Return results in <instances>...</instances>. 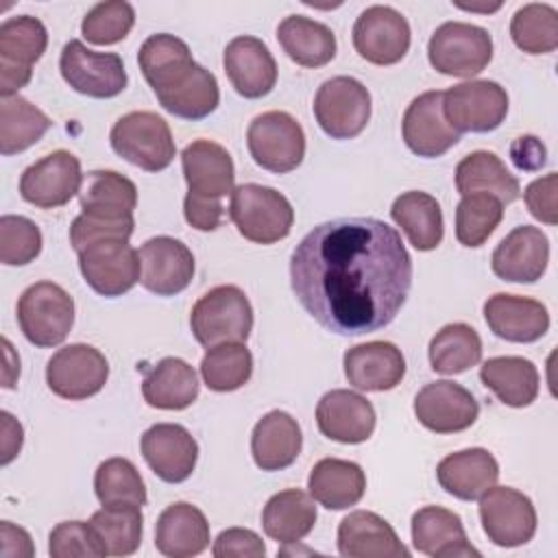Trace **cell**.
Listing matches in <instances>:
<instances>
[{
    "instance_id": "41",
    "label": "cell",
    "mask_w": 558,
    "mask_h": 558,
    "mask_svg": "<svg viewBox=\"0 0 558 558\" xmlns=\"http://www.w3.org/2000/svg\"><path fill=\"white\" fill-rule=\"evenodd\" d=\"M50 118L24 96L0 98V153L15 155L37 144L50 129Z\"/></svg>"
},
{
    "instance_id": "12",
    "label": "cell",
    "mask_w": 558,
    "mask_h": 558,
    "mask_svg": "<svg viewBox=\"0 0 558 558\" xmlns=\"http://www.w3.org/2000/svg\"><path fill=\"white\" fill-rule=\"evenodd\" d=\"M46 46V26L33 15L0 24V96H15L31 81L33 63L41 59Z\"/></svg>"
},
{
    "instance_id": "29",
    "label": "cell",
    "mask_w": 558,
    "mask_h": 558,
    "mask_svg": "<svg viewBox=\"0 0 558 558\" xmlns=\"http://www.w3.org/2000/svg\"><path fill=\"white\" fill-rule=\"evenodd\" d=\"M412 545L432 558H480L462 519L442 506H425L412 514Z\"/></svg>"
},
{
    "instance_id": "16",
    "label": "cell",
    "mask_w": 558,
    "mask_h": 558,
    "mask_svg": "<svg viewBox=\"0 0 558 558\" xmlns=\"http://www.w3.org/2000/svg\"><path fill=\"white\" fill-rule=\"evenodd\" d=\"M410 24L388 4H373L353 24L355 52L375 65H395L410 50Z\"/></svg>"
},
{
    "instance_id": "44",
    "label": "cell",
    "mask_w": 558,
    "mask_h": 558,
    "mask_svg": "<svg viewBox=\"0 0 558 558\" xmlns=\"http://www.w3.org/2000/svg\"><path fill=\"white\" fill-rule=\"evenodd\" d=\"M253 375V355L244 342H222L201 360V377L214 392H233Z\"/></svg>"
},
{
    "instance_id": "33",
    "label": "cell",
    "mask_w": 558,
    "mask_h": 558,
    "mask_svg": "<svg viewBox=\"0 0 558 558\" xmlns=\"http://www.w3.org/2000/svg\"><path fill=\"white\" fill-rule=\"evenodd\" d=\"M83 214L102 220L133 218L137 207V187L116 170H92L83 177L78 190Z\"/></svg>"
},
{
    "instance_id": "35",
    "label": "cell",
    "mask_w": 558,
    "mask_h": 558,
    "mask_svg": "<svg viewBox=\"0 0 558 558\" xmlns=\"http://www.w3.org/2000/svg\"><path fill=\"white\" fill-rule=\"evenodd\" d=\"M482 384L510 408H527L536 401L541 377L534 362L519 355L490 357L480 366Z\"/></svg>"
},
{
    "instance_id": "43",
    "label": "cell",
    "mask_w": 558,
    "mask_h": 558,
    "mask_svg": "<svg viewBox=\"0 0 558 558\" xmlns=\"http://www.w3.org/2000/svg\"><path fill=\"white\" fill-rule=\"evenodd\" d=\"M89 523L107 556H131L142 543L144 517L140 506H102Z\"/></svg>"
},
{
    "instance_id": "3",
    "label": "cell",
    "mask_w": 558,
    "mask_h": 558,
    "mask_svg": "<svg viewBox=\"0 0 558 558\" xmlns=\"http://www.w3.org/2000/svg\"><path fill=\"white\" fill-rule=\"evenodd\" d=\"M229 216L238 233L255 244H275L283 240L294 222L290 201L275 187L242 183L231 192Z\"/></svg>"
},
{
    "instance_id": "20",
    "label": "cell",
    "mask_w": 558,
    "mask_h": 558,
    "mask_svg": "<svg viewBox=\"0 0 558 558\" xmlns=\"http://www.w3.org/2000/svg\"><path fill=\"white\" fill-rule=\"evenodd\" d=\"M140 283L157 296H174L183 292L194 277V255L177 238L157 235L142 244Z\"/></svg>"
},
{
    "instance_id": "30",
    "label": "cell",
    "mask_w": 558,
    "mask_h": 558,
    "mask_svg": "<svg viewBox=\"0 0 558 558\" xmlns=\"http://www.w3.org/2000/svg\"><path fill=\"white\" fill-rule=\"evenodd\" d=\"M438 484L462 501L480 499L499 480V464L488 449L471 447L445 456L436 466Z\"/></svg>"
},
{
    "instance_id": "10",
    "label": "cell",
    "mask_w": 558,
    "mask_h": 558,
    "mask_svg": "<svg viewBox=\"0 0 558 558\" xmlns=\"http://www.w3.org/2000/svg\"><path fill=\"white\" fill-rule=\"evenodd\" d=\"M314 116L329 137H357L371 120V94L366 85L353 76H333L318 87Z\"/></svg>"
},
{
    "instance_id": "15",
    "label": "cell",
    "mask_w": 558,
    "mask_h": 558,
    "mask_svg": "<svg viewBox=\"0 0 558 558\" xmlns=\"http://www.w3.org/2000/svg\"><path fill=\"white\" fill-rule=\"evenodd\" d=\"M480 521L488 541L519 547L536 534V510L527 495L510 486H490L480 497Z\"/></svg>"
},
{
    "instance_id": "38",
    "label": "cell",
    "mask_w": 558,
    "mask_h": 558,
    "mask_svg": "<svg viewBox=\"0 0 558 558\" xmlns=\"http://www.w3.org/2000/svg\"><path fill=\"white\" fill-rule=\"evenodd\" d=\"M390 216L416 251H434L442 242V209L432 194L418 190L399 194L390 207Z\"/></svg>"
},
{
    "instance_id": "14",
    "label": "cell",
    "mask_w": 558,
    "mask_h": 558,
    "mask_svg": "<svg viewBox=\"0 0 558 558\" xmlns=\"http://www.w3.org/2000/svg\"><path fill=\"white\" fill-rule=\"evenodd\" d=\"M109 377L107 357L92 344H68L46 364L48 388L68 401H83L98 395Z\"/></svg>"
},
{
    "instance_id": "57",
    "label": "cell",
    "mask_w": 558,
    "mask_h": 558,
    "mask_svg": "<svg viewBox=\"0 0 558 558\" xmlns=\"http://www.w3.org/2000/svg\"><path fill=\"white\" fill-rule=\"evenodd\" d=\"M2 347H4V360H7V368H4V388H13L17 377H20V357L15 355L11 342L7 338H2Z\"/></svg>"
},
{
    "instance_id": "51",
    "label": "cell",
    "mask_w": 558,
    "mask_h": 558,
    "mask_svg": "<svg viewBox=\"0 0 558 558\" xmlns=\"http://www.w3.org/2000/svg\"><path fill=\"white\" fill-rule=\"evenodd\" d=\"M135 220L126 218V220H102V218H94L87 214H81L74 218L72 227H70V244L72 248L78 253L83 246L102 240V238H124L129 240L133 233Z\"/></svg>"
},
{
    "instance_id": "28",
    "label": "cell",
    "mask_w": 558,
    "mask_h": 558,
    "mask_svg": "<svg viewBox=\"0 0 558 558\" xmlns=\"http://www.w3.org/2000/svg\"><path fill=\"white\" fill-rule=\"evenodd\" d=\"M338 551L347 558H410L392 525L371 510L349 512L340 521Z\"/></svg>"
},
{
    "instance_id": "25",
    "label": "cell",
    "mask_w": 558,
    "mask_h": 558,
    "mask_svg": "<svg viewBox=\"0 0 558 558\" xmlns=\"http://www.w3.org/2000/svg\"><path fill=\"white\" fill-rule=\"evenodd\" d=\"M225 74L244 98H262L277 83V63L268 46L251 35L233 37L222 52Z\"/></svg>"
},
{
    "instance_id": "34",
    "label": "cell",
    "mask_w": 558,
    "mask_h": 558,
    "mask_svg": "<svg viewBox=\"0 0 558 558\" xmlns=\"http://www.w3.org/2000/svg\"><path fill=\"white\" fill-rule=\"evenodd\" d=\"M314 501L327 510H344L355 506L366 493V475L360 464L340 458L318 460L307 477Z\"/></svg>"
},
{
    "instance_id": "19",
    "label": "cell",
    "mask_w": 558,
    "mask_h": 558,
    "mask_svg": "<svg viewBox=\"0 0 558 558\" xmlns=\"http://www.w3.org/2000/svg\"><path fill=\"white\" fill-rule=\"evenodd\" d=\"M414 414L429 432L456 434L477 421L480 405L464 386L449 379H438L425 384L416 392Z\"/></svg>"
},
{
    "instance_id": "2",
    "label": "cell",
    "mask_w": 558,
    "mask_h": 558,
    "mask_svg": "<svg viewBox=\"0 0 558 558\" xmlns=\"http://www.w3.org/2000/svg\"><path fill=\"white\" fill-rule=\"evenodd\" d=\"M140 70L159 105L183 120H203L216 111L220 89L216 76L192 59L190 46L170 35H150L137 52Z\"/></svg>"
},
{
    "instance_id": "31",
    "label": "cell",
    "mask_w": 558,
    "mask_h": 558,
    "mask_svg": "<svg viewBox=\"0 0 558 558\" xmlns=\"http://www.w3.org/2000/svg\"><path fill=\"white\" fill-rule=\"evenodd\" d=\"M209 545V523L196 506L187 501L170 504L155 523V547L168 558L198 556Z\"/></svg>"
},
{
    "instance_id": "8",
    "label": "cell",
    "mask_w": 558,
    "mask_h": 558,
    "mask_svg": "<svg viewBox=\"0 0 558 558\" xmlns=\"http://www.w3.org/2000/svg\"><path fill=\"white\" fill-rule=\"evenodd\" d=\"M246 146L259 168L286 174L296 170L305 157V133L290 113L264 111L251 120Z\"/></svg>"
},
{
    "instance_id": "47",
    "label": "cell",
    "mask_w": 558,
    "mask_h": 558,
    "mask_svg": "<svg viewBox=\"0 0 558 558\" xmlns=\"http://www.w3.org/2000/svg\"><path fill=\"white\" fill-rule=\"evenodd\" d=\"M504 218V203L484 192L466 194L456 207V238L462 246H482Z\"/></svg>"
},
{
    "instance_id": "45",
    "label": "cell",
    "mask_w": 558,
    "mask_h": 558,
    "mask_svg": "<svg viewBox=\"0 0 558 558\" xmlns=\"http://www.w3.org/2000/svg\"><path fill=\"white\" fill-rule=\"evenodd\" d=\"M514 46L527 54H547L558 48V11L545 2H530L510 20Z\"/></svg>"
},
{
    "instance_id": "54",
    "label": "cell",
    "mask_w": 558,
    "mask_h": 558,
    "mask_svg": "<svg viewBox=\"0 0 558 558\" xmlns=\"http://www.w3.org/2000/svg\"><path fill=\"white\" fill-rule=\"evenodd\" d=\"M510 157L519 170L532 172L541 170L547 163V148L538 137L521 135L510 144Z\"/></svg>"
},
{
    "instance_id": "22",
    "label": "cell",
    "mask_w": 558,
    "mask_h": 558,
    "mask_svg": "<svg viewBox=\"0 0 558 558\" xmlns=\"http://www.w3.org/2000/svg\"><path fill=\"white\" fill-rule=\"evenodd\" d=\"M405 146L418 157H440L460 142V133L447 122L442 111V92H425L416 96L401 120Z\"/></svg>"
},
{
    "instance_id": "40",
    "label": "cell",
    "mask_w": 558,
    "mask_h": 558,
    "mask_svg": "<svg viewBox=\"0 0 558 558\" xmlns=\"http://www.w3.org/2000/svg\"><path fill=\"white\" fill-rule=\"evenodd\" d=\"M456 190L466 196L475 192L493 194L501 203H512L521 194V185L506 163L490 150L469 153L456 166Z\"/></svg>"
},
{
    "instance_id": "50",
    "label": "cell",
    "mask_w": 558,
    "mask_h": 558,
    "mask_svg": "<svg viewBox=\"0 0 558 558\" xmlns=\"http://www.w3.org/2000/svg\"><path fill=\"white\" fill-rule=\"evenodd\" d=\"M48 554L52 558H100L107 556L92 523L63 521L48 536Z\"/></svg>"
},
{
    "instance_id": "4",
    "label": "cell",
    "mask_w": 558,
    "mask_h": 558,
    "mask_svg": "<svg viewBox=\"0 0 558 558\" xmlns=\"http://www.w3.org/2000/svg\"><path fill=\"white\" fill-rule=\"evenodd\" d=\"M190 327L205 349L222 342H246L253 329L251 301L238 286H216L194 303Z\"/></svg>"
},
{
    "instance_id": "23",
    "label": "cell",
    "mask_w": 558,
    "mask_h": 558,
    "mask_svg": "<svg viewBox=\"0 0 558 558\" xmlns=\"http://www.w3.org/2000/svg\"><path fill=\"white\" fill-rule=\"evenodd\" d=\"M549 264V240L532 225L512 229L493 251L490 268L495 277L512 283L538 281Z\"/></svg>"
},
{
    "instance_id": "56",
    "label": "cell",
    "mask_w": 558,
    "mask_h": 558,
    "mask_svg": "<svg viewBox=\"0 0 558 558\" xmlns=\"http://www.w3.org/2000/svg\"><path fill=\"white\" fill-rule=\"evenodd\" d=\"M2 418V464H9L22 449L24 442V432L22 425L9 414V412H0Z\"/></svg>"
},
{
    "instance_id": "13",
    "label": "cell",
    "mask_w": 558,
    "mask_h": 558,
    "mask_svg": "<svg viewBox=\"0 0 558 558\" xmlns=\"http://www.w3.org/2000/svg\"><path fill=\"white\" fill-rule=\"evenodd\" d=\"M63 81L89 98H113L126 87V70L116 52H94L83 41L70 39L59 57Z\"/></svg>"
},
{
    "instance_id": "46",
    "label": "cell",
    "mask_w": 558,
    "mask_h": 558,
    "mask_svg": "<svg viewBox=\"0 0 558 558\" xmlns=\"http://www.w3.org/2000/svg\"><path fill=\"white\" fill-rule=\"evenodd\" d=\"M94 490L102 506H144L146 504V486L135 469V464L126 458H107L98 464L94 473Z\"/></svg>"
},
{
    "instance_id": "55",
    "label": "cell",
    "mask_w": 558,
    "mask_h": 558,
    "mask_svg": "<svg viewBox=\"0 0 558 558\" xmlns=\"http://www.w3.org/2000/svg\"><path fill=\"white\" fill-rule=\"evenodd\" d=\"M0 541H2V558H31L35 554L31 536L24 527L13 525L11 521L0 523Z\"/></svg>"
},
{
    "instance_id": "58",
    "label": "cell",
    "mask_w": 558,
    "mask_h": 558,
    "mask_svg": "<svg viewBox=\"0 0 558 558\" xmlns=\"http://www.w3.org/2000/svg\"><path fill=\"white\" fill-rule=\"evenodd\" d=\"M460 9H464V11H482V13H490V11H497L499 7H501V2H497V4H493V7H471V4H458Z\"/></svg>"
},
{
    "instance_id": "52",
    "label": "cell",
    "mask_w": 558,
    "mask_h": 558,
    "mask_svg": "<svg viewBox=\"0 0 558 558\" xmlns=\"http://www.w3.org/2000/svg\"><path fill=\"white\" fill-rule=\"evenodd\" d=\"M211 554L216 558H262L266 554V545L253 530L229 527L218 534Z\"/></svg>"
},
{
    "instance_id": "1",
    "label": "cell",
    "mask_w": 558,
    "mask_h": 558,
    "mask_svg": "<svg viewBox=\"0 0 558 558\" xmlns=\"http://www.w3.org/2000/svg\"><path fill=\"white\" fill-rule=\"evenodd\" d=\"M292 292L325 329L362 336L395 320L412 288V257L379 218H336L314 227L290 257Z\"/></svg>"
},
{
    "instance_id": "37",
    "label": "cell",
    "mask_w": 558,
    "mask_h": 558,
    "mask_svg": "<svg viewBox=\"0 0 558 558\" xmlns=\"http://www.w3.org/2000/svg\"><path fill=\"white\" fill-rule=\"evenodd\" d=\"M314 497L299 488L275 493L262 512V527L268 538L290 545L305 538L316 525Z\"/></svg>"
},
{
    "instance_id": "27",
    "label": "cell",
    "mask_w": 558,
    "mask_h": 558,
    "mask_svg": "<svg viewBox=\"0 0 558 558\" xmlns=\"http://www.w3.org/2000/svg\"><path fill=\"white\" fill-rule=\"evenodd\" d=\"M405 357L401 349L386 340L355 344L344 353V377L364 392H384L401 384Z\"/></svg>"
},
{
    "instance_id": "5",
    "label": "cell",
    "mask_w": 558,
    "mask_h": 558,
    "mask_svg": "<svg viewBox=\"0 0 558 558\" xmlns=\"http://www.w3.org/2000/svg\"><path fill=\"white\" fill-rule=\"evenodd\" d=\"M109 142L116 155L146 172L166 170L177 153L168 122L153 111H131L118 118Z\"/></svg>"
},
{
    "instance_id": "49",
    "label": "cell",
    "mask_w": 558,
    "mask_h": 558,
    "mask_svg": "<svg viewBox=\"0 0 558 558\" xmlns=\"http://www.w3.org/2000/svg\"><path fill=\"white\" fill-rule=\"evenodd\" d=\"M41 253L39 227L24 218L4 214L0 218V262L7 266H26Z\"/></svg>"
},
{
    "instance_id": "17",
    "label": "cell",
    "mask_w": 558,
    "mask_h": 558,
    "mask_svg": "<svg viewBox=\"0 0 558 558\" xmlns=\"http://www.w3.org/2000/svg\"><path fill=\"white\" fill-rule=\"evenodd\" d=\"M81 183L78 157L70 150H54L22 172L20 196L39 209H54L70 203L78 194Z\"/></svg>"
},
{
    "instance_id": "48",
    "label": "cell",
    "mask_w": 558,
    "mask_h": 558,
    "mask_svg": "<svg viewBox=\"0 0 558 558\" xmlns=\"http://www.w3.org/2000/svg\"><path fill=\"white\" fill-rule=\"evenodd\" d=\"M135 24V9L124 0L98 2L81 22L83 37L94 46H111L122 41Z\"/></svg>"
},
{
    "instance_id": "26",
    "label": "cell",
    "mask_w": 558,
    "mask_h": 558,
    "mask_svg": "<svg viewBox=\"0 0 558 558\" xmlns=\"http://www.w3.org/2000/svg\"><path fill=\"white\" fill-rule=\"evenodd\" d=\"M488 329L508 342H536L549 329L547 307L530 296L497 292L484 303Z\"/></svg>"
},
{
    "instance_id": "24",
    "label": "cell",
    "mask_w": 558,
    "mask_h": 558,
    "mask_svg": "<svg viewBox=\"0 0 558 558\" xmlns=\"http://www.w3.org/2000/svg\"><path fill=\"white\" fill-rule=\"evenodd\" d=\"M316 425L323 436L342 445H360L375 432V408L360 392L336 388L320 397Z\"/></svg>"
},
{
    "instance_id": "36",
    "label": "cell",
    "mask_w": 558,
    "mask_h": 558,
    "mask_svg": "<svg viewBox=\"0 0 558 558\" xmlns=\"http://www.w3.org/2000/svg\"><path fill=\"white\" fill-rule=\"evenodd\" d=\"M198 375L181 357L159 360L142 379V395L150 408L185 410L198 397Z\"/></svg>"
},
{
    "instance_id": "11",
    "label": "cell",
    "mask_w": 558,
    "mask_h": 558,
    "mask_svg": "<svg viewBox=\"0 0 558 558\" xmlns=\"http://www.w3.org/2000/svg\"><path fill=\"white\" fill-rule=\"evenodd\" d=\"M447 122L462 133H488L501 126L508 113L506 89L488 78L466 81L442 92Z\"/></svg>"
},
{
    "instance_id": "7",
    "label": "cell",
    "mask_w": 558,
    "mask_h": 558,
    "mask_svg": "<svg viewBox=\"0 0 558 558\" xmlns=\"http://www.w3.org/2000/svg\"><path fill=\"white\" fill-rule=\"evenodd\" d=\"M427 57L436 72L471 78L490 63L493 37L486 28L469 22H445L432 33Z\"/></svg>"
},
{
    "instance_id": "53",
    "label": "cell",
    "mask_w": 558,
    "mask_h": 558,
    "mask_svg": "<svg viewBox=\"0 0 558 558\" xmlns=\"http://www.w3.org/2000/svg\"><path fill=\"white\" fill-rule=\"evenodd\" d=\"M556 192H558V174L549 172L541 179H534L525 192L523 201L530 209V214L545 222V225H556L558 222V209H556Z\"/></svg>"
},
{
    "instance_id": "39",
    "label": "cell",
    "mask_w": 558,
    "mask_h": 558,
    "mask_svg": "<svg viewBox=\"0 0 558 558\" xmlns=\"http://www.w3.org/2000/svg\"><path fill=\"white\" fill-rule=\"evenodd\" d=\"M283 52L303 68L327 65L336 57V35L323 22L305 15H288L277 26Z\"/></svg>"
},
{
    "instance_id": "42",
    "label": "cell",
    "mask_w": 558,
    "mask_h": 558,
    "mask_svg": "<svg viewBox=\"0 0 558 558\" xmlns=\"http://www.w3.org/2000/svg\"><path fill=\"white\" fill-rule=\"evenodd\" d=\"M429 364L440 375H458L482 360L480 333L466 323H449L429 340Z\"/></svg>"
},
{
    "instance_id": "9",
    "label": "cell",
    "mask_w": 558,
    "mask_h": 558,
    "mask_svg": "<svg viewBox=\"0 0 558 558\" xmlns=\"http://www.w3.org/2000/svg\"><path fill=\"white\" fill-rule=\"evenodd\" d=\"M78 268L85 283L107 299L122 296L142 277L140 253L124 238H102L83 246Z\"/></svg>"
},
{
    "instance_id": "32",
    "label": "cell",
    "mask_w": 558,
    "mask_h": 558,
    "mask_svg": "<svg viewBox=\"0 0 558 558\" xmlns=\"http://www.w3.org/2000/svg\"><path fill=\"white\" fill-rule=\"evenodd\" d=\"M303 436L296 418L283 410L264 414L251 434V453L262 471L288 469L301 453Z\"/></svg>"
},
{
    "instance_id": "21",
    "label": "cell",
    "mask_w": 558,
    "mask_h": 558,
    "mask_svg": "<svg viewBox=\"0 0 558 558\" xmlns=\"http://www.w3.org/2000/svg\"><path fill=\"white\" fill-rule=\"evenodd\" d=\"M140 449L150 471L168 484L185 482L196 469L198 445L179 423L150 425L142 434Z\"/></svg>"
},
{
    "instance_id": "18",
    "label": "cell",
    "mask_w": 558,
    "mask_h": 558,
    "mask_svg": "<svg viewBox=\"0 0 558 558\" xmlns=\"http://www.w3.org/2000/svg\"><path fill=\"white\" fill-rule=\"evenodd\" d=\"M183 177L187 183L185 198L220 203L233 192L235 168L225 146L211 140H194L181 153Z\"/></svg>"
},
{
    "instance_id": "6",
    "label": "cell",
    "mask_w": 558,
    "mask_h": 558,
    "mask_svg": "<svg viewBox=\"0 0 558 558\" xmlns=\"http://www.w3.org/2000/svg\"><path fill=\"white\" fill-rule=\"evenodd\" d=\"M17 323L31 344L57 347L74 325V301L59 283L37 281L17 301Z\"/></svg>"
}]
</instances>
